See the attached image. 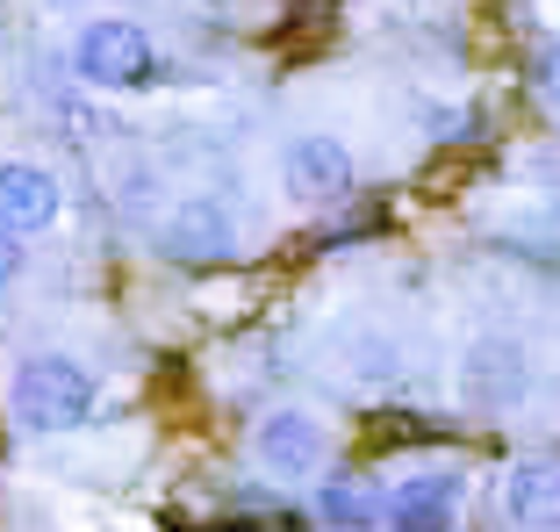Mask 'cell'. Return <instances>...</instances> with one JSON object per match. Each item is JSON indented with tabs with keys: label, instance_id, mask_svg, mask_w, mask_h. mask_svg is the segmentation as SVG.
<instances>
[{
	"label": "cell",
	"instance_id": "1",
	"mask_svg": "<svg viewBox=\"0 0 560 532\" xmlns=\"http://www.w3.org/2000/svg\"><path fill=\"white\" fill-rule=\"evenodd\" d=\"M101 410V382L80 352H22L15 374H8V417H15L30 439H58V432H80L86 417Z\"/></svg>",
	"mask_w": 560,
	"mask_h": 532
},
{
	"label": "cell",
	"instance_id": "5",
	"mask_svg": "<svg viewBox=\"0 0 560 532\" xmlns=\"http://www.w3.org/2000/svg\"><path fill=\"white\" fill-rule=\"evenodd\" d=\"M460 518H467V475L453 461H431L381 489L374 532H460Z\"/></svg>",
	"mask_w": 560,
	"mask_h": 532
},
{
	"label": "cell",
	"instance_id": "3",
	"mask_svg": "<svg viewBox=\"0 0 560 532\" xmlns=\"http://www.w3.org/2000/svg\"><path fill=\"white\" fill-rule=\"evenodd\" d=\"M151 245H159L173 266H231L237 252H245V223H237V209L223 195L195 187V195H173V201H165V217H159V231H151Z\"/></svg>",
	"mask_w": 560,
	"mask_h": 532
},
{
	"label": "cell",
	"instance_id": "8",
	"mask_svg": "<svg viewBox=\"0 0 560 532\" xmlns=\"http://www.w3.org/2000/svg\"><path fill=\"white\" fill-rule=\"evenodd\" d=\"M66 223V187L58 173L36 159H0V231L15 238H44Z\"/></svg>",
	"mask_w": 560,
	"mask_h": 532
},
{
	"label": "cell",
	"instance_id": "2",
	"mask_svg": "<svg viewBox=\"0 0 560 532\" xmlns=\"http://www.w3.org/2000/svg\"><path fill=\"white\" fill-rule=\"evenodd\" d=\"M72 72L94 94H151L165 80V58L137 15H94L72 36Z\"/></svg>",
	"mask_w": 560,
	"mask_h": 532
},
{
	"label": "cell",
	"instance_id": "7",
	"mask_svg": "<svg viewBox=\"0 0 560 532\" xmlns=\"http://www.w3.org/2000/svg\"><path fill=\"white\" fill-rule=\"evenodd\" d=\"M460 396L475 403V410H517V403L532 396V352L503 332L475 338V346L460 352Z\"/></svg>",
	"mask_w": 560,
	"mask_h": 532
},
{
	"label": "cell",
	"instance_id": "9",
	"mask_svg": "<svg viewBox=\"0 0 560 532\" xmlns=\"http://www.w3.org/2000/svg\"><path fill=\"white\" fill-rule=\"evenodd\" d=\"M310 511L324 532H374L381 525V483L374 475H360V467H316L310 475Z\"/></svg>",
	"mask_w": 560,
	"mask_h": 532
},
{
	"label": "cell",
	"instance_id": "6",
	"mask_svg": "<svg viewBox=\"0 0 560 532\" xmlns=\"http://www.w3.org/2000/svg\"><path fill=\"white\" fill-rule=\"evenodd\" d=\"M280 187L302 201V209H338L360 187V159H352L346 137L330 130H302L280 144Z\"/></svg>",
	"mask_w": 560,
	"mask_h": 532
},
{
	"label": "cell",
	"instance_id": "4",
	"mask_svg": "<svg viewBox=\"0 0 560 532\" xmlns=\"http://www.w3.org/2000/svg\"><path fill=\"white\" fill-rule=\"evenodd\" d=\"M252 461H259L266 483L302 489L316 467L330 461V425L310 403H273V410H259V425H252Z\"/></svg>",
	"mask_w": 560,
	"mask_h": 532
},
{
	"label": "cell",
	"instance_id": "10",
	"mask_svg": "<svg viewBox=\"0 0 560 532\" xmlns=\"http://www.w3.org/2000/svg\"><path fill=\"white\" fill-rule=\"evenodd\" d=\"M503 525L511 532H553L560 518V475H553V453H532V461L503 467Z\"/></svg>",
	"mask_w": 560,
	"mask_h": 532
},
{
	"label": "cell",
	"instance_id": "11",
	"mask_svg": "<svg viewBox=\"0 0 560 532\" xmlns=\"http://www.w3.org/2000/svg\"><path fill=\"white\" fill-rule=\"evenodd\" d=\"M30 238H15V231H0V288H15L22 281V266H30Z\"/></svg>",
	"mask_w": 560,
	"mask_h": 532
}]
</instances>
